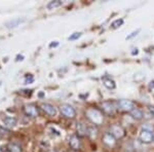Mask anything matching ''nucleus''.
Masks as SVG:
<instances>
[{
    "mask_svg": "<svg viewBox=\"0 0 154 152\" xmlns=\"http://www.w3.org/2000/svg\"><path fill=\"white\" fill-rule=\"evenodd\" d=\"M7 149L11 152H22V147L17 143H9L7 145Z\"/></svg>",
    "mask_w": 154,
    "mask_h": 152,
    "instance_id": "obj_16",
    "label": "nucleus"
},
{
    "mask_svg": "<svg viewBox=\"0 0 154 152\" xmlns=\"http://www.w3.org/2000/svg\"><path fill=\"white\" fill-rule=\"evenodd\" d=\"M58 44H59V42H57V41H54V43H51V47H56V46H58Z\"/></svg>",
    "mask_w": 154,
    "mask_h": 152,
    "instance_id": "obj_24",
    "label": "nucleus"
},
{
    "mask_svg": "<svg viewBox=\"0 0 154 152\" xmlns=\"http://www.w3.org/2000/svg\"><path fill=\"white\" fill-rule=\"evenodd\" d=\"M140 32V30H137V31H135V32H133V33L131 34V35H128V37H126V39H131V38H133V37H135V36H137V34Z\"/></svg>",
    "mask_w": 154,
    "mask_h": 152,
    "instance_id": "obj_22",
    "label": "nucleus"
},
{
    "mask_svg": "<svg viewBox=\"0 0 154 152\" xmlns=\"http://www.w3.org/2000/svg\"><path fill=\"white\" fill-rule=\"evenodd\" d=\"M24 22V19H14V20H11V21H9V22H7L6 23V27L7 28H16V27H18L20 26L22 23Z\"/></svg>",
    "mask_w": 154,
    "mask_h": 152,
    "instance_id": "obj_14",
    "label": "nucleus"
},
{
    "mask_svg": "<svg viewBox=\"0 0 154 152\" xmlns=\"http://www.w3.org/2000/svg\"><path fill=\"white\" fill-rule=\"evenodd\" d=\"M76 129H77V135H78V137H84L88 133V129L86 128L85 124H83L82 123H77Z\"/></svg>",
    "mask_w": 154,
    "mask_h": 152,
    "instance_id": "obj_12",
    "label": "nucleus"
},
{
    "mask_svg": "<svg viewBox=\"0 0 154 152\" xmlns=\"http://www.w3.org/2000/svg\"><path fill=\"white\" fill-rule=\"evenodd\" d=\"M103 142L108 147H113L116 144V139L110 133H106L103 136Z\"/></svg>",
    "mask_w": 154,
    "mask_h": 152,
    "instance_id": "obj_10",
    "label": "nucleus"
},
{
    "mask_svg": "<svg viewBox=\"0 0 154 152\" xmlns=\"http://www.w3.org/2000/svg\"><path fill=\"white\" fill-rule=\"evenodd\" d=\"M41 108H42V110L45 112L46 114H48L49 116L54 117V116L57 115V108L54 105H51V104L43 103L41 105Z\"/></svg>",
    "mask_w": 154,
    "mask_h": 152,
    "instance_id": "obj_9",
    "label": "nucleus"
},
{
    "mask_svg": "<svg viewBox=\"0 0 154 152\" xmlns=\"http://www.w3.org/2000/svg\"><path fill=\"white\" fill-rule=\"evenodd\" d=\"M80 36H81L80 32H76V33H74L73 35H71L70 37H69V40H75V39H78Z\"/></svg>",
    "mask_w": 154,
    "mask_h": 152,
    "instance_id": "obj_21",
    "label": "nucleus"
},
{
    "mask_svg": "<svg viewBox=\"0 0 154 152\" xmlns=\"http://www.w3.org/2000/svg\"><path fill=\"white\" fill-rule=\"evenodd\" d=\"M117 105L120 108V110L125 112H131L136 108L135 103L131 100H119Z\"/></svg>",
    "mask_w": 154,
    "mask_h": 152,
    "instance_id": "obj_4",
    "label": "nucleus"
},
{
    "mask_svg": "<svg viewBox=\"0 0 154 152\" xmlns=\"http://www.w3.org/2000/svg\"><path fill=\"white\" fill-rule=\"evenodd\" d=\"M0 152H4V150H3V149L1 148V147H0Z\"/></svg>",
    "mask_w": 154,
    "mask_h": 152,
    "instance_id": "obj_26",
    "label": "nucleus"
},
{
    "mask_svg": "<svg viewBox=\"0 0 154 152\" xmlns=\"http://www.w3.org/2000/svg\"><path fill=\"white\" fill-rule=\"evenodd\" d=\"M69 145L73 150H80L81 148V140L80 137L76 136V135H73V136L70 137L69 139Z\"/></svg>",
    "mask_w": 154,
    "mask_h": 152,
    "instance_id": "obj_8",
    "label": "nucleus"
},
{
    "mask_svg": "<svg viewBox=\"0 0 154 152\" xmlns=\"http://www.w3.org/2000/svg\"><path fill=\"white\" fill-rule=\"evenodd\" d=\"M62 5V1L61 0H54V1H51L48 4V9H54L56 7H59Z\"/></svg>",
    "mask_w": 154,
    "mask_h": 152,
    "instance_id": "obj_17",
    "label": "nucleus"
},
{
    "mask_svg": "<svg viewBox=\"0 0 154 152\" xmlns=\"http://www.w3.org/2000/svg\"><path fill=\"white\" fill-rule=\"evenodd\" d=\"M17 118L16 117H12V116H4L3 117V123L4 126L8 129H12L17 126Z\"/></svg>",
    "mask_w": 154,
    "mask_h": 152,
    "instance_id": "obj_11",
    "label": "nucleus"
},
{
    "mask_svg": "<svg viewBox=\"0 0 154 152\" xmlns=\"http://www.w3.org/2000/svg\"><path fill=\"white\" fill-rule=\"evenodd\" d=\"M86 117L91 121L95 126H101L104 123V115L103 112H101L98 109L95 108H89L85 112Z\"/></svg>",
    "mask_w": 154,
    "mask_h": 152,
    "instance_id": "obj_1",
    "label": "nucleus"
},
{
    "mask_svg": "<svg viewBox=\"0 0 154 152\" xmlns=\"http://www.w3.org/2000/svg\"><path fill=\"white\" fill-rule=\"evenodd\" d=\"M103 83H104V85H105L106 88H109V89H114L116 88L115 81H114L113 79H111V78H104Z\"/></svg>",
    "mask_w": 154,
    "mask_h": 152,
    "instance_id": "obj_15",
    "label": "nucleus"
},
{
    "mask_svg": "<svg viewBox=\"0 0 154 152\" xmlns=\"http://www.w3.org/2000/svg\"><path fill=\"white\" fill-rule=\"evenodd\" d=\"M130 114H131V116L133 117L134 119H136V120H141V119L144 117L143 112L141 111L140 109H138V108H135L133 111H131Z\"/></svg>",
    "mask_w": 154,
    "mask_h": 152,
    "instance_id": "obj_13",
    "label": "nucleus"
},
{
    "mask_svg": "<svg viewBox=\"0 0 154 152\" xmlns=\"http://www.w3.org/2000/svg\"><path fill=\"white\" fill-rule=\"evenodd\" d=\"M4 152H11V151H9L8 149H6V150H4Z\"/></svg>",
    "mask_w": 154,
    "mask_h": 152,
    "instance_id": "obj_27",
    "label": "nucleus"
},
{
    "mask_svg": "<svg viewBox=\"0 0 154 152\" xmlns=\"http://www.w3.org/2000/svg\"><path fill=\"white\" fill-rule=\"evenodd\" d=\"M101 107H102V110L104 111V113L108 114V115H114L116 112V106L113 102H110V101H106V102H103L101 104Z\"/></svg>",
    "mask_w": 154,
    "mask_h": 152,
    "instance_id": "obj_6",
    "label": "nucleus"
},
{
    "mask_svg": "<svg viewBox=\"0 0 154 152\" xmlns=\"http://www.w3.org/2000/svg\"><path fill=\"white\" fill-rule=\"evenodd\" d=\"M97 133H98V131H97V129L95 128H89L88 129V136H89L91 138H96L97 137Z\"/></svg>",
    "mask_w": 154,
    "mask_h": 152,
    "instance_id": "obj_19",
    "label": "nucleus"
},
{
    "mask_svg": "<svg viewBox=\"0 0 154 152\" xmlns=\"http://www.w3.org/2000/svg\"><path fill=\"white\" fill-rule=\"evenodd\" d=\"M122 24H123V20L122 19H117V20H115L112 24H111V28L117 29V28H119V27L122 26Z\"/></svg>",
    "mask_w": 154,
    "mask_h": 152,
    "instance_id": "obj_18",
    "label": "nucleus"
},
{
    "mask_svg": "<svg viewBox=\"0 0 154 152\" xmlns=\"http://www.w3.org/2000/svg\"><path fill=\"white\" fill-rule=\"evenodd\" d=\"M110 134L112 135L115 139H121L125 136V131L119 124H113L110 129Z\"/></svg>",
    "mask_w": 154,
    "mask_h": 152,
    "instance_id": "obj_7",
    "label": "nucleus"
},
{
    "mask_svg": "<svg viewBox=\"0 0 154 152\" xmlns=\"http://www.w3.org/2000/svg\"><path fill=\"white\" fill-rule=\"evenodd\" d=\"M8 134H9L8 129H4V128H1V126H0V137H5Z\"/></svg>",
    "mask_w": 154,
    "mask_h": 152,
    "instance_id": "obj_20",
    "label": "nucleus"
},
{
    "mask_svg": "<svg viewBox=\"0 0 154 152\" xmlns=\"http://www.w3.org/2000/svg\"><path fill=\"white\" fill-rule=\"evenodd\" d=\"M140 141L144 144H150L151 142L154 141V134L151 131H148V129H142L140 133Z\"/></svg>",
    "mask_w": 154,
    "mask_h": 152,
    "instance_id": "obj_5",
    "label": "nucleus"
},
{
    "mask_svg": "<svg viewBox=\"0 0 154 152\" xmlns=\"http://www.w3.org/2000/svg\"><path fill=\"white\" fill-rule=\"evenodd\" d=\"M51 152H58V151H57V150H53V151H51Z\"/></svg>",
    "mask_w": 154,
    "mask_h": 152,
    "instance_id": "obj_28",
    "label": "nucleus"
},
{
    "mask_svg": "<svg viewBox=\"0 0 154 152\" xmlns=\"http://www.w3.org/2000/svg\"><path fill=\"white\" fill-rule=\"evenodd\" d=\"M60 110H61V113L63 114L66 118L73 119L76 117V110L70 105V104H62L61 107H60Z\"/></svg>",
    "mask_w": 154,
    "mask_h": 152,
    "instance_id": "obj_2",
    "label": "nucleus"
},
{
    "mask_svg": "<svg viewBox=\"0 0 154 152\" xmlns=\"http://www.w3.org/2000/svg\"><path fill=\"white\" fill-rule=\"evenodd\" d=\"M149 111H150V113L154 116V107H149Z\"/></svg>",
    "mask_w": 154,
    "mask_h": 152,
    "instance_id": "obj_23",
    "label": "nucleus"
},
{
    "mask_svg": "<svg viewBox=\"0 0 154 152\" xmlns=\"http://www.w3.org/2000/svg\"><path fill=\"white\" fill-rule=\"evenodd\" d=\"M150 83H151V84H150V88H154V80H153V81H151Z\"/></svg>",
    "mask_w": 154,
    "mask_h": 152,
    "instance_id": "obj_25",
    "label": "nucleus"
},
{
    "mask_svg": "<svg viewBox=\"0 0 154 152\" xmlns=\"http://www.w3.org/2000/svg\"><path fill=\"white\" fill-rule=\"evenodd\" d=\"M23 111L27 116L32 117V118H35V117L39 115L38 107L34 105V104H26L23 108Z\"/></svg>",
    "mask_w": 154,
    "mask_h": 152,
    "instance_id": "obj_3",
    "label": "nucleus"
}]
</instances>
